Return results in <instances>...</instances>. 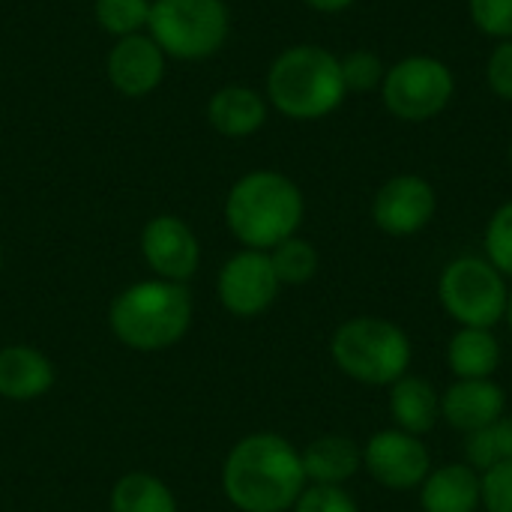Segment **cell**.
Here are the masks:
<instances>
[{
  "mask_svg": "<svg viewBox=\"0 0 512 512\" xmlns=\"http://www.w3.org/2000/svg\"><path fill=\"white\" fill-rule=\"evenodd\" d=\"M483 249L486 261H492V267H498L507 279H512V201L501 204L486 222Z\"/></svg>",
  "mask_w": 512,
  "mask_h": 512,
  "instance_id": "26",
  "label": "cell"
},
{
  "mask_svg": "<svg viewBox=\"0 0 512 512\" xmlns=\"http://www.w3.org/2000/svg\"><path fill=\"white\" fill-rule=\"evenodd\" d=\"M108 327L132 351H165L192 327V294L186 285L156 276L135 282L111 300Z\"/></svg>",
  "mask_w": 512,
  "mask_h": 512,
  "instance_id": "3",
  "label": "cell"
},
{
  "mask_svg": "<svg viewBox=\"0 0 512 512\" xmlns=\"http://www.w3.org/2000/svg\"><path fill=\"white\" fill-rule=\"evenodd\" d=\"M447 366L456 381H483L495 378L501 366V342L495 330L486 327H459L447 345Z\"/></svg>",
  "mask_w": 512,
  "mask_h": 512,
  "instance_id": "20",
  "label": "cell"
},
{
  "mask_svg": "<svg viewBox=\"0 0 512 512\" xmlns=\"http://www.w3.org/2000/svg\"><path fill=\"white\" fill-rule=\"evenodd\" d=\"M165 60H168L165 51L144 30V33L123 36L111 45L105 72L117 93H123L129 99H141V96H150L162 84Z\"/></svg>",
  "mask_w": 512,
  "mask_h": 512,
  "instance_id": "13",
  "label": "cell"
},
{
  "mask_svg": "<svg viewBox=\"0 0 512 512\" xmlns=\"http://www.w3.org/2000/svg\"><path fill=\"white\" fill-rule=\"evenodd\" d=\"M504 414H507V393L495 378L453 381L441 393V420L462 435H474L492 426L495 420H501Z\"/></svg>",
  "mask_w": 512,
  "mask_h": 512,
  "instance_id": "14",
  "label": "cell"
},
{
  "mask_svg": "<svg viewBox=\"0 0 512 512\" xmlns=\"http://www.w3.org/2000/svg\"><path fill=\"white\" fill-rule=\"evenodd\" d=\"M141 255L156 279L186 285L198 273L201 243L180 216L159 213L141 231Z\"/></svg>",
  "mask_w": 512,
  "mask_h": 512,
  "instance_id": "12",
  "label": "cell"
},
{
  "mask_svg": "<svg viewBox=\"0 0 512 512\" xmlns=\"http://www.w3.org/2000/svg\"><path fill=\"white\" fill-rule=\"evenodd\" d=\"M510 165H512V141H510Z\"/></svg>",
  "mask_w": 512,
  "mask_h": 512,
  "instance_id": "34",
  "label": "cell"
},
{
  "mask_svg": "<svg viewBox=\"0 0 512 512\" xmlns=\"http://www.w3.org/2000/svg\"><path fill=\"white\" fill-rule=\"evenodd\" d=\"M363 471L390 492H414L432 471V453L423 438L390 426L363 444Z\"/></svg>",
  "mask_w": 512,
  "mask_h": 512,
  "instance_id": "9",
  "label": "cell"
},
{
  "mask_svg": "<svg viewBox=\"0 0 512 512\" xmlns=\"http://www.w3.org/2000/svg\"><path fill=\"white\" fill-rule=\"evenodd\" d=\"M147 33L174 60L213 57L231 33L225 0H153Z\"/></svg>",
  "mask_w": 512,
  "mask_h": 512,
  "instance_id": "6",
  "label": "cell"
},
{
  "mask_svg": "<svg viewBox=\"0 0 512 512\" xmlns=\"http://www.w3.org/2000/svg\"><path fill=\"white\" fill-rule=\"evenodd\" d=\"M387 411L396 429L423 438L441 423V390L408 372L387 387Z\"/></svg>",
  "mask_w": 512,
  "mask_h": 512,
  "instance_id": "17",
  "label": "cell"
},
{
  "mask_svg": "<svg viewBox=\"0 0 512 512\" xmlns=\"http://www.w3.org/2000/svg\"><path fill=\"white\" fill-rule=\"evenodd\" d=\"M345 96L342 63L324 45H291L270 63L267 102L288 120H324Z\"/></svg>",
  "mask_w": 512,
  "mask_h": 512,
  "instance_id": "4",
  "label": "cell"
},
{
  "mask_svg": "<svg viewBox=\"0 0 512 512\" xmlns=\"http://www.w3.org/2000/svg\"><path fill=\"white\" fill-rule=\"evenodd\" d=\"M270 102L246 84H225L207 99V123L222 138H249L267 123Z\"/></svg>",
  "mask_w": 512,
  "mask_h": 512,
  "instance_id": "16",
  "label": "cell"
},
{
  "mask_svg": "<svg viewBox=\"0 0 512 512\" xmlns=\"http://www.w3.org/2000/svg\"><path fill=\"white\" fill-rule=\"evenodd\" d=\"M507 324H510V333H512V288H510V303H507V318H504Z\"/></svg>",
  "mask_w": 512,
  "mask_h": 512,
  "instance_id": "32",
  "label": "cell"
},
{
  "mask_svg": "<svg viewBox=\"0 0 512 512\" xmlns=\"http://www.w3.org/2000/svg\"><path fill=\"white\" fill-rule=\"evenodd\" d=\"M54 387V363L33 345L0 348V399L33 402Z\"/></svg>",
  "mask_w": 512,
  "mask_h": 512,
  "instance_id": "18",
  "label": "cell"
},
{
  "mask_svg": "<svg viewBox=\"0 0 512 512\" xmlns=\"http://www.w3.org/2000/svg\"><path fill=\"white\" fill-rule=\"evenodd\" d=\"M303 3L312 6V9H318V12H342V9L354 6L357 0H303Z\"/></svg>",
  "mask_w": 512,
  "mask_h": 512,
  "instance_id": "31",
  "label": "cell"
},
{
  "mask_svg": "<svg viewBox=\"0 0 512 512\" xmlns=\"http://www.w3.org/2000/svg\"><path fill=\"white\" fill-rule=\"evenodd\" d=\"M309 486H345L363 471V447L348 435H321L300 450Z\"/></svg>",
  "mask_w": 512,
  "mask_h": 512,
  "instance_id": "19",
  "label": "cell"
},
{
  "mask_svg": "<svg viewBox=\"0 0 512 512\" xmlns=\"http://www.w3.org/2000/svg\"><path fill=\"white\" fill-rule=\"evenodd\" d=\"M339 63H342V81H345V90L348 93H372V90H381L384 75H387V66H384V60L375 51L357 48V51H348L345 57H339Z\"/></svg>",
  "mask_w": 512,
  "mask_h": 512,
  "instance_id": "25",
  "label": "cell"
},
{
  "mask_svg": "<svg viewBox=\"0 0 512 512\" xmlns=\"http://www.w3.org/2000/svg\"><path fill=\"white\" fill-rule=\"evenodd\" d=\"M291 512H360L345 486H306Z\"/></svg>",
  "mask_w": 512,
  "mask_h": 512,
  "instance_id": "28",
  "label": "cell"
},
{
  "mask_svg": "<svg viewBox=\"0 0 512 512\" xmlns=\"http://www.w3.org/2000/svg\"><path fill=\"white\" fill-rule=\"evenodd\" d=\"M480 477H483V510L512 512V462L489 468Z\"/></svg>",
  "mask_w": 512,
  "mask_h": 512,
  "instance_id": "29",
  "label": "cell"
},
{
  "mask_svg": "<svg viewBox=\"0 0 512 512\" xmlns=\"http://www.w3.org/2000/svg\"><path fill=\"white\" fill-rule=\"evenodd\" d=\"M108 510L177 512V498H174V492L168 489V483H162L159 477L144 474V471H129V474H123V477L111 486Z\"/></svg>",
  "mask_w": 512,
  "mask_h": 512,
  "instance_id": "21",
  "label": "cell"
},
{
  "mask_svg": "<svg viewBox=\"0 0 512 512\" xmlns=\"http://www.w3.org/2000/svg\"><path fill=\"white\" fill-rule=\"evenodd\" d=\"M438 300L456 327L495 330L507 318L510 285L486 255H459L441 270Z\"/></svg>",
  "mask_w": 512,
  "mask_h": 512,
  "instance_id": "7",
  "label": "cell"
},
{
  "mask_svg": "<svg viewBox=\"0 0 512 512\" xmlns=\"http://www.w3.org/2000/svg\"><path fill=\"white\" fill-rule=\"evenodd\" d=\"M306 486L300 450L276 432L240 438L222 465V492L240 512H291Z\"/></svg>",
  "mask_w": 512,
  "mask_h": 512,
  "instance_id": "1",
  "label": "cell"
},
{
  "mask_svg": "<svg viewBox=\"0 0 512 512\" xmlns=\"http://www.w3.org/2000/svg\"><path fill=\"white\" fill-rule=\"evenodd\" d=\"M456 96L453 69L432 54H411L387 66L381 99L384 108L405 123L435 120Z\"/></svg>",
  "mask_w": 512,
  "mask_h": 512,
  "instance_id": "8",
  "label": "cell"
},
{
  "mask_svg": "<svg viewBox=\"0 0 512 512\" xmlns=\"http://www.w3.org/2000/svg\"><path fill=\"white\" fill-rule=\"evenodd\" d=\"M438 213V192L420 174H396L372 198V222L387 237H414Z\"/></svg>",
  "mask_w": 512,
  "mask_h": 512,
  "instance_id": "11",
  "label": "cell"
},
{
  "mask_svg": "<svg viewBox=\"0 0 512 512\" xmlns=\"http://www.w3.org/2000/svg\"><path fill=\"white\" fill-rule=\"evenodd\" d=\"M0 270H3V249H0Z\"/></svg>",
  "mask_w": 512,
  "mask_h": 512,
  "instance_id": "33",
  "label": "cell"
},
{
  "mask_svg": "<svg viewBox=\"0 0 512 512\" xmlns=\"http://www.w3.org/2000/svg\"><path fill=\"white\" fill-rule=\"evenodd\" d=\"M150 3L153 0H96L93 3V15H96V24L105 33L123 39V36L147 30Z\"/></svg>",
  "mask_w": 512,
  "mask_h": 512,
  "instance_id": "24",
  "label": "cell"
},
{
  "mask_svg": "<svg viewBox=\"0 0 512 512\" xmlns=\"http://www.w3.org/2000/svg\"><path fill=\"white\" fill-rule=\"evenodd\" d=\"M486 81L492 93L504 102H512V39H501L486 60Z\"/></svg>",
  "mask_w": 512,
  "mask_h": 512,
  "instance_id": "30",
  "label": "cell"
},
{
  "mask_svg": "<svg viewBox=\"0 0 512 512\" xmlns=\"http://www.w3.org/2000/svg\"><path fill=\"white\" fill-rule=\"evenodd\" d=\"M465 459L480 474L512 462V414H504L474 435H465Z\"/></svg>",
  "mask_w": 512,
  "mask_h": 512,
  "instance_id": "22",
  "label": "cell"
},
{
  "mask_svg": "<svg viewBox=\"0 0 512 512\" xmlns=\"http://www.w3.org/2000/svg\"><path fill=\"white\" fill-rule=\"evenodd\" d=\"M330 357L345 378L366 387H390L408 375L414 345L396 321L357 315L336 327Z\"/></svg>",
  "mask_w": 512,
  "mask_h": 512,
  "instance_id": "5",
  "label": "cell"
},
{
  "mask_svg": "<svg viewBox=\"0 0 512 512\" xmlns=\"http://www.w3.org/2000/svg\"><path fill=\"white\" fill-rule=\"evenodd\" d=\"M267 255H270L273 270H276V276H279L282 285H306V282L315 279V273H318V267H321L318 249H315L309 240H303L300 234L282 240V243L273 246Z\"/></svg>",
  "mask_w": 512,
  "mask_h": 512,
  "instance_id": "23",
  "label": "cell"
},
{
  "mask_svg": "<svg viewBox=\"0 0 512 512\" xmlns=\"http://www.w3.org/2000/svg\"><path fill=\"white\" fill-rule=\"evenodd\" d=\"M423 512H477L483 507V477L468 462H447L429 471L420 486Z\"/></svg>",
  "mask_w": 512,
  "mask_h": 512,
  "instance_id": "15",
  "label": "cell"
},
{
  "mask_svg": "<svg viewBox=\"0 0 512 512\" xmlns=\"http://www.w3.org/2000/svg\"><path fill=\"white\" fill-rule=\"evenodd\" d=\"M303 216V189L282 171H249L225 198V225L243 249L270 252L300 231Z\"/></svg>",
  "mask_w": 512,
  "mask_h": 512,
  "instance_id": "2",
  "label": "cell"
},
{
  "mask_svg": "<svg viewBox=\"0 0 512 512\" xmlns=\"http://www.w3.org/2000/svg\"><path fill=\"white\" fill-rule=\"evenodd\" d=\"M279 291H282V282L273 270V261L267 252H258V249L234 252L216 276L219 303L234 318L264 315L276 303Z\"/></svg>",
  "mask_w": 512,
  "mask_h": 512,
  "instance_id": "10",
  "label": "cell"
},
{
  "mask_svg": "<svg viewBox=\"0 0 512 512\" xmlns=\"http://www.w3.org/2000/svg\"><path fill=\"white\" fill-rule=\"evenodd\" d=\"M471 21L492 39H512V0H468Z\"/></svg>",
  "mask_w": 512,
  "mask_h": 512,
  "instance_id": "27",
  "label": "cell"
}]
</instances>
